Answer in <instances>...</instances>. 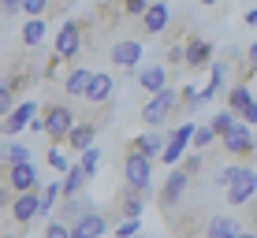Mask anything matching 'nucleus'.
Masks as SVG:
<instances>
[{"instance_id":"obj_14","label":"nucleus","mask_w":257,"mask_h":238,"mask_svg":"<svg viewBox=\"0 0 257 238\" xmlns=\"http://www.w3.org/2000/svg\"><path fill=\"white\" fill-rule=\"evenodd\" d=\"M90 212H97V208H93L86 197H64V201L56 205V216H52V219H60L64 227H75L78 219H82V216H90Z\"/></svg>"},{"instance_id":"obj_8","label":"nucleus","mask_w":257,"mask_h":238,"mask_svg":"<svg viewBox=\"0 0 257 238\" xmlns=\"http://www.w3.org/2000/svg\"><path fill=\"white\" fill-rule=\"evenodd\" d=\"M220 142H224V153L227 156H235V160H246V156H253V134H250V127H246L242 119L235 123L231 130H227L224 138H220Z\"/></svg>"},{"instance_id":"obj_26","label":"nucleus","mask_w":257,"mask_h":238,"mask_svg":"<svg viewBox=\"0 0 257 238\" xmlns=\"http://www.w3.org/2000/svg\"><path fill=\"white\" fill-rule=\"evenodd\" d=\"M56 201H64L60 182H45V186H41V216H52V212H56Z\"/></svg>"},{"instance_id":"obj_28","label":"nucleus","mask_w":257,"mask_h":238,"mask_svg":"<svg viewBox=\"0 0 257 238\" xmlns=\"http://www.w3.org/2000/svg\"><path fill=\"white\" fill-rule=\"evenodd\" d=\"M0 160H4L8 167H15V164H34V160H30V149L19 145V142H12V145H8L4 153H0Z\"/></svg>"},{"instance_id":"obj_17","label":"nucleus","mask_w":257,"mask_h":238,"mask_svg":"<svg viewBox=\"0 0 257 238\" xmlns=\"http://www.w3.org/2000/svg\"><path fill=\"white\" fill-rule=\"evenodd\" d=\"M90 82H93V71H90V67H75L60 90L67 93V101H86V90H90Z\"/></svg>"},{"instance_id":"obj_37","label":"nucleus","mask_w":257,"mask_h":238,"mask_svg":"<svg viewBox=\"0 0 257 238\" xmlns=\"http://www.w3.org/2000/svg\"><path fill=\"white\" fill-rule=\"evenodd\" d=\"M119 12H123V15H146V12H149V4H146V0H127Z\"/></svg>"},{"instance_id":"obj_25","label":"nucleus","mask_w":257,"mask_h":238,"mask_svg":"<svg viewBox=\"0 0 257 238\" xmlns=\"http://www.w3.org/2000/svg\"><path fill=\"white\" fill-rule=\"evenodd\" d=\"M82 186H86V171L78 164H71V171L60 182V190H64V197H82Z\"/></svg>"},{"instance_id":"obj_22","label":"nucleus","mask_w":257,"mask_h":238,"mask_svg":"<svg viewBox=\"0 0 257 238\" xmlns=\"http://www.w3.org/2000/svg\"><path fill=\"white\" fill-rule=\"evenodd\" d=\"M146 197H149V193H138V190H127V186H123V197H119L116 212H119L123 219H138L142 208H146Z\"/></svg>"},{"instance_id":"obj_32","label":"nucleus","mask_w":257,"mask_h":238,"mask_svg":"<svg viewBox=\"0 0 257 238\" xmlns=\"http://www.w3.org/2000/svg\"><path fill=\"white\" fill-rule=\"evenodd\" d=\"M49 167H52V171H60V175H67V171H71V160L64 156V149H60V145H52V149H49Z\"/></svg>"},{"instance_id":"obj_35","label":"nucleus","mask_w":257,"mask_h":238,"mask_svg":"<svg viewBox=\"0 0 257 238\" xmlns=\"http://www.w3.org/2000/svg\"><path fill=\"white\" fill-rule=\"evenodd\" d=\"M15 108H19V104H15V93L8 90V86H4V78H0V116H12Z\"/></svg>"},{"instance_id":"obj_30","label":"nucleus","mask_w":257,"mask_h":238,"mask_svg":"<svg viewBox=\"0 0 257 238\" xmlns=\"http://www.w3.org/2000/svg\"><path fill=\"white\" fill-rule=\"evenodd\" d=\"M235 116H231V112H216V116H212V123H209V130H212V134H216V138H224L227 134V130H231L235 127Z\"/></svg>"},{"instance_id":"obj_27","label":"nucleus","mask_w":257,"mask_h":238,"mask_svg":"<svg viewBox=\"0 0 257 238\" xmlns=\"http://www.w3.org/2000/svg\"><path fill=\"white\" fill-rule=\"evenodd\" d=\"M71 71H75V67H71L67 60H60V56H49V64H45V78H49V82H60V86H64Z\"/></svg>"},{"instance_id":"obj_18","label":"nucleus","mask_w":257,"mask_h":238,"mask_svg":"<svg viewBox=\"0 0 257 238\" xmlns=\"http://www.w3.org/2000/svg\"><path fill=\"white\" fill-rule=\"evenodd\" d=\"M104 231H108V216L90 212V216H82L75 227H71V238H101Z\"/></svg>"},{"instance_id":"obj_16","label":"nucleus","mask_w":257,"mask_h":238,"mask_svg":"<svg viewBox=\"0 0 257 238\" xmlns=\"http://www.w3.org/2000/svg\"><path fill=\"white\" fill-rule=\"evenodd\" d=\"M138 86L146 90L149 97H157L161 90H168V67L164 64H149V67H142L138 71Z\"/></svg>"},{"instance_id":"obj_13","label":"nucleus","mask_w":257,"mask_h":238,"mask_svg":"<svg viewBox=\"0 0 257 238\" xmlns=\"http://www.w3.org/2000/svg\"><path fill=\"white\" fill-rule=\"evenodd\" d=\"M108 56H112V64H116V67H123V71H135L138 60H142V41L123 38V41H116V45L108 49Z\"/></svg>"},{"instance_id":"obj_41","label":"nucleus","mask_w":257,"mask_h":238,"mask_svg":"<svg viewBox=\"0 0 257 238\" xmlns=\"http://www.w3.org/2000/svg\"><path fill=\"white\" fill-rule=\"evenodd\" d=\"M242 123H246V127H253V123H257V101H253L250 108L242 112Z\"/></svg>"},{"instance_id":"obj_42","label":"nucleus","mask_w":257,"mask_h":238,"mask_svg":"<svg viewBox=\"0 0 257 238\" xmlns=\"http://www.w3.org/2000/svg\"><path fill=\"white\" fill-rule=\"evenodd\" d=\"M238 238H257V234H250V231H242V234H238Z\"/></svg>"},{"instance_id":"obj_11","label":"nucleus","mask_w":257,"mask_h":238,"mask_svg":"<svg viewBox=\"0 0 257 238\" xmlns=\"http://www.w3.org/2000/svg\"><path fill=\"white\" fill-rule=\"evenodd\" d=\"M164 145H168V134L146 130V134H138V138H131V142H127V153H138V156H146V160H161Z\"/></svg>"},{"instance_id":"obj_24","label":"nucleus","mask_w":257,"mask_h":238,"mask_svg":"<svg viewBox=\"0 0 257 238\" xmlns=\"http://www.w3.org/2000/svg\"><path fill=\"white\" fill-rule=\"evenodd\" d=\"M93 138H97V127H93V123H75V130L67 134V149L86 153V149H93Z\"/></svg>"},{"instance_id":"obj_3","label":"nucleus","mask_w":257,"mask_h":238,"mask_svg":"<svg viewBox=\"0 0 257 238\" xmlns=\"http://www.w3.org/2000/svg\"><path fill=\"white\" fill-rule=\"evenodd\" d=\"M149 179H153V160H146V156H138V153H123V186L153 197Z\"/></svg>"},{"instance_id":"obj_7","label":"nucleus","mask_w":257,"mask_h":238,"mask_svg":"<svg viewBox=\"0 0 257 238\" xmlns=\"http://www.w3.org/2000/svg\"><path fill=\"white\" fill-rule=\"evenodd\" d=\"M82 49H86V23H71L67 19L56 30V49H52V56H60V60H67V64H71Z\"/></svg>"},{"instance_id":"obj_34","label":"nucleus","mask_w":257,"mask_h":238,"mask_svg":"<svg viewBox=\"0 0 257 238\" xmlns=\"http://www.w3.org/2000/svg\"><path fill=\"white\" fill-rule=\"evenodd\" d=\"M49 0H23V12L26 15H30V19H45V15H49Z\"/></svg>"},{"instance_id":"obj_20","label":"nucleus","mask_w":257,"mask_h":238,"mask_svg":"<svg viewBox=\"0 0 257 238\" xmlns=\"http://www.w3.org/2000/svg\"><path fill=\"white\" fill-rule=\"evenodd\" d=\"M168 23H172V12H168V4H149V12L142 15V30L153 34V38L168 30Z\"/></svg>"},{"instance_id":"obj_1","label":"nucleus","mask_w":257,"mask_h":238,"mask_svg":"<svg viewBox=\"0 0 257 238\" xmlns=\"http://www.w3.org/2000/svg\"><path fill=\"white\" fill-rule=\"evenodd\" d=\"M216 186H224L227 205L242 208L257 201V171L250 164H231V167H220L216 171Z\"/></svg>"},{"instance_id":"obj_31","label":"nucleus","mask_w":257,"mask_h":238,"mask_svg":"<svg viewBox=\"0 0 257 238\" xmlns=\"http://www.w3.org/2000/svg\"><path fill=\"white\" fill-rule=\"evenodd\" d=\"M78 167H82V171H86V179H93V175H97V167H101V149H86V153H82V160H78Z\"/></svg>"},{"instance_id":"obj_2","label":"nucleus","mask_w":257,"mask_h":238,"mask_svg":"<svg viewBox=\"0 0 257 238\" xmlns=\"http://www.w3.org/2000/svg\"><path fill=\"white\" fill-rule=\"evenodd\" d=\"M75 108L64 101H49L45 108H41V123H45V134L52 138V145H64L67 134L75 130Z\"/></svg>"},{"instance_id":"obj_33","label":"nucleus","mask_w":257,"mask_h":238,"mask_svg":"<svg viewBox=\"0 0 257 238\" xmlns=\"http://www.w3.org/2000/svg\"><path fill=\"white\" fill-rule=\"evenodd\" d=\"M201 167H205V153H190L187 160L179 164V171H187L190 179H198V171H201Z\"/></svg>"},{"instance_id":"obj_36","label":"nucleus","mask_w":257,"mask_h":238,"mask_svg":"<svg viewBox=\"0 0 257 238\" xmlns=\"http://www.w3.org/2000/svg\"><path fill=\"white\" fill-rule=\"evenodd\" d=\"M212 138H216V134H212L209 127H198V134H194V153H201V149H209V145H212Z\"/></svg>"},{"instance_id":"obj_4","label":"nucleus","mask_w":257,"mask_h":238,"mask_svg":"<svg viewBox=\"0 0 257 238\" xmlns=\"http://www.w3.org/2000/svg\"><path fill=\"white\" fill-rule=\"evenodd\" d=\"M194 134H198V123H194V119L179 123V127L168 134V145H164V153H161V164L179 167L183 156H187V145H194Z\"/></svg>"},{"instance_id":"obj_5","label":"nucleus","mask_w":257,"mask_h":238,"mask_svg":"<svg viewBox=\"0 0 257 238\" xmlns=\"http://www.w3.org/2000/svg\"><path fill=\"white\" fill-rule=\"evenodd\" d=\"M175 108H179V90H161L157 97H149V101L142 104V123H146L149 130H157Z\"/></svg>"},{"instance_id":"obj_29","label":"nucleus","mask_w":257,"mask_h":238,"mask_svg":"<svg viewBox=\"0 0 257 238\" xmlns=\"http://www.w3.org/2000/svg\"><path fill=\"white\" fill-rule=\"evenodd\" d=\"M201 104H205V101H201L198 86H183V90H179V108H187V116H190V112H198Z\"/></svg>"},{"instance_id":"obj_6","label":"nucleus","mask_w":257,"mask_h":238,"mask_svg":"<svg viewBox=\"0 0 257 238\" xmlns=\"http://www.w3.org/2000/svg\"><path fill=\"white\" fill-rule=\"evenodd\" d=\"M190 182H194V179H190L187 171H179V167H175V171L164 179V190L157 193V205H161V212H164V216H172L175 208H183V197H187Z\"/></svg>"},{"instance_id":"obj_9","label":"nucleus","mask_w":257,"mask_h":238,"mask_svg":"<svg viewBox=\"0 0 257 238\" xmlns=\"http://www.w3.org/2000/svg\"><path fill=\"white\" fill-rule=\"evenodd\" d=\"M8 186H12L15 197H23V193H41L38 167H34V164H15V167H8Z\"/></svg>"},{"instance_id":"obj_39","label":"nucleus","mask_w":257,"mask_h":238,"mask_svg":"<svg viewBox=\"0 0 257 238\" xmlns=\"http://www.w3.org/2000/svg\"><path fill=\"white\" fill-rule=\"evenodd\" d=\"M0 12H4V19H12L23 12V0H0Z\"/></svg>"},{"instance_id":"obj_40","label":"nucleus","mask_w":257,"mask_h":238,"mask_svg":"<svg viewBox=\"0 0 257 238\" xmlns=\"http://www.w3.org/2000/svg\"><path fill=\"white\" fill-rule=\"evenodd\" d=\"M246 64H250V71L257 75V41H250V49H246Z\"/></svg>"},{"instance_id":"obj_10","label":"nucleus","mask_w":257,"mask_h":238,"mask_svg":"<svg viewBox=\"0 0 257 238\" xmlns=\"http://www.w3.org/2000/svg\"><path fill=\"white\" fill-rule=\"evenodd\" d=\"M183 64L187 67H212V45L198 34H183Z\"/></svg>"},{"instance_id":"obj_12","label":"nucleus","mask_w":257,"mask_h":238,"mask_svg":"<svg viewBox=\"0 0 257 238\" xmlns=\"http://www.w3.org/2000/svg\"><path fill=\"white\" fill-rule=\"evenodd\" d=\"M112 90H116L112 75H108V71H93V82H90V90H86V101H90L93 108L108 112V108H112Z\"/></svg>"},{"instance_id":"obj_23","label":"nucleus","mask_w":257,"mask_h":238,"mask_svg":"<svg viewBox=\"0 0 257 238\" xmlns=\"http://www.w3.org/2000/svg\"><path fill=\"white\" fill-rule=\"evenodd\" d=\"M45 34H49V23L45 19H26L23 23V34H19V45L23 49H38L41 41H45Z\"/></svg>"},{"instance_id":"obj_21","label":"nucleus","mask_w":257,"mask_h":238,"mask_svg":"<svg viewBox=\"0 0 257 238\" xmlns=\"http://www.w3.org/2000/svg\"><path fill=\"white\" fill-rule=\"evenodd\" d=\"M253 101H257V97H253V90L246 82H235L231 90H227V112H231V116H242Z\"/></svg>"},{"instance_id":"obj_19","label":"nucleus","mask_w":257,"mask_h":238,"mask_svg":"<svg viewBox=\"0 0 257 238\" xmlns=\"http://www.w3.org/2000/svg\"><path fill=\"white\" fill-rule=\"evenodd\" d=\"M242 231H246L242 219H235V216H212L209 227H205V238H238Z\"/></svg>"},{"instance_id":"obj_15","label":"nucleus","mask_w":257,"mask_h":238,"mask_svg":"<svg viewBox=\"0 0 257 238\" xmlns=\"http://www.w3.org/2000/svg\"><path fill=\"white\" fill-rule=\"evenodd\" d=\"M34 116H38V104H34V101H23L12 116L0 123V134H4V138H15L23 127H30V123H34Z\"/></svg>"},{"instance_id":"obj_38","label":"nucleus","mask_w":257,"mask_h":238,"mask_svg":"<svg viewBox=\"0 0 257 238\" xmlns=\"http://www.w3.org/2000/svg\"><path fill=\"white\" fill-rule=\"evenodd\" d=\"M135 234H138V219H123L116 227V238H135Z\"/></svg>"}]
</instances>
